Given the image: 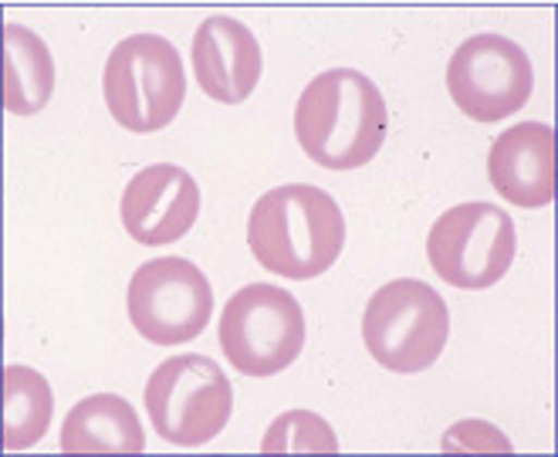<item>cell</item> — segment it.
I'll use <instances>...</instances> for the list:
<instances>
[{"mask_svg":"<svg viewBox=\"0 0 558 457\" xmlns=\"http://www.w3.org/2000/svg\"><path fill=\"white\" fill-rule=\"evenodd\" d=\"M386 99L373 79L355 69L315 75L294 106V136L305 156L325 170H359L386 143Z\"/></svg>","mask_w":558,"mask_h":457,"instance_id":"obj_1","label":"cell"},{"mask_svg":"<svg viewBox=\"0 0 558 457\" xmlns=\"http://www.w3.org/2000/svg\"><path fill=\"white\" fill-rule=\"evenodd\" d=\"M257 265L288 281H308L336 265L345 248V217L322 187L288 183L260 197L247 217Z\"/></svg>","mask_w":558,"mask_h":457,"instance_id":"obj_2","label":"cell"},{"mask_svg":"<svg viewBox=\"0 0 558 457\" xmlns=\"http://www.w3.org/2000/svg\"><path fill=\"white\" fill-rule=\"evenodd\" d=\"M450 336V312L437 288L397 278L369 299L363 312V342L389 373L430 370Z\"/></svg>","mask_w":558,"mask_h":457,"instance_id":"obj_4","label":"cell"},{"mask_svg":"<svg viewBox=\"0 0 558 457\" xmlns=\"http://www.w3.org/2000/svg\"><path fill=\"white\" fill-rule=\"evenodd\" d=\"M146 413L153 431L173 447L210 444L234 413L227 373L207 356L183 352L162 359L146 380Z\"/></svg>","mask_w":558,"mask_h":457,"instance_id":"obj_5","label":"cell"},{"mask_svg":"<svg viewBox=\"0 0 558 457\" xmlns=\"http://www.w3.org/2000/svg\"><path fill=\"white\" fill-rule=\"evenodd\" d=\"M122 224L146 248H167L193 231L201 217V187L173 163H153L122 190Z\"/></svg>","mask_w":558,"mask_h":457,"instance_id":"obj_10","label":"cell"},{"mask_svg":"<svg viewBox=\"0 0 558 457\" xmlns=\"http://www.w3.org/2000/svg\"><path fill=\"white\" fill-rule=\"evenodd\" d=\"M125 309L143 339L153 346H177L207 329L214 312V288L193 261L153 257L129 278Z\"/></svg>","mask_w":558,"mask_h":457,"instance_id":"obj_8","label":"cell"},{"mask_svg":"<svg viewBox=\"0 0 558 457\" xmlns=\"http://www.w3.org/2000/svg\"><path fill=\"white\" fill-rule=\"evenodd\" d=\"M102 95L109 116L129 133L167 129L186 95V72L180 51L162 35H129L109 51L102 72Z\"/></svg>","mask_w":558,"mask_h":457,"instance_id":"obj_3","label":"cell"},{"mask_svg":"<svg viewBox=\"0 0 558 457\" xmlns=\"http://www.w3.org/2000/svg\"><path fill=\"white\" fill-rule=\"evenodd\" d=\"M146 434L133 404L116 394L78 400L61 428V454H143Z\"/></svg>","mask_w":558,"mask_h":457,"instance_id":"obj_13","label":"cell"},{"mask_svg":"<svg viewBox=\"0 0 558 457\" xmlns=\"http://www.w3.org/2000/svg\"><path fill=\"white\" fill-rule=\"evenodd\" d=\"M532 88V58L501 35H474L450 55L447 92L471 122H501L521 112Z\"/></svg>","mask_w":558,"mask_h":457,"instance_id":"obj_9","label":"cell"},{"mask_svg":"<svg viewBox=\"0 0 558 457\" xmlns=\"http://www.w3.org/2000/svg\"><path fill=\"white\" fill-rule=\"evenodd\" d=\"M514 220L498 204L484 201L444 211L426 234V257L434 275L471 291L498 285L514 265Z\"/></svg>","mask_w":558,"mask_h":457,"instance_id":"obj_7","label":"cell"},{"mask_svg":"<svg viewBox=\"0 0 558 457\" xmlns=\"http://www.w3.org/2000/svg\"><path fill=\"white\" fill-rule=\"evenodd\" d=\"M54 58L31 27H4V109L11 116H35L51 103Z\"/></svg>","mask_w":558,"mask_h":457,"instance_id":"obj_14","label":"cell"},{"mask_svg":"<svg viewBox=\"0 0 558 457\" xmlns=\"http://www.w3.org/2000/svg\"><path fill=\"white\" fill-rule=\"evenodd\" d=\"M260 454H339L328 420L312 410H284L260 441Z\"/></svg>","mask_w":558,"mask_h":457,"instance_id":"obj_16","label":"cell"},{"mask_svg":"<svg viewBox=\"0 0 558 457\" xmlns=\"http://www.w3.org/2000/svg\"><path fill=\"white\" fill-rule=\"evenodd\" d=\"M440 450L444 454H457V450H474V454H511V441L498 431L490 428L487 420H461L453 423V428L440 437Z\"/></svg>","mask_w":558,"mask_h":457,"instance_id":"obj_17","label":"cell"},{"mask_svg":"<svg viewBox=\"0 0 558 457\" xmlns=\"http://www.w3.org/2000/svg\"><path fill=\"white\" fill-rule=\"evenodd\" d=\"M220 349L244 376H278L305 349V312L281 285H244L220 312Z\"/></svg>","mask_w":558,"mask_h":457,"instance_id":"obj_6","label":"cell"},{"mask_svg":"<svg viewBox=\"0 0 558 457\" xmlns=\"http://www.w3.org/2000/svg\"><path fill=\"white\" fill-rule=\"evenodd\" d=\"M193 75L204 95L220 106H238L251 99L265 58L254 31L238 17H207L193 35Z\"/></svg>","mask_w":558,"mask_h":457,"instance_id":"obj_11","label":"cell"},{"mask_svg":"<svg viewBox=\"0 0 558 457\" xmlns=\"http://www.w3.org/2000/svg\"><path fill=\"white\" fill-rule=\"evenodd\" d=\"M54 413L48 380L31 366H4V450L35 447Z\"/></svg>","mask_w":558,"mask_h":457,"instance_id":"obj_15","label":"cell"},{"mask_svg":"<svg viewBox=\"0 0 558 457\" xmlns=\"http://www.w3.org/2000/svg\"><path fill=\"white\" fill-rule=\"evenodd\" d=\"M487 180L514 207H548L555 201V129L518 122L487 153Z\"/></svg>","mask_w":558,"mask_h":457,"instance_id":"obj_12","label":"cell"}]
</instances>
